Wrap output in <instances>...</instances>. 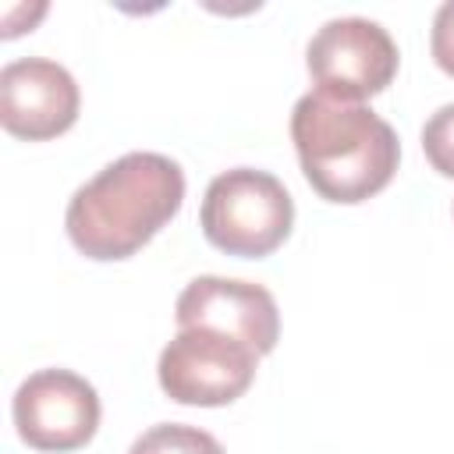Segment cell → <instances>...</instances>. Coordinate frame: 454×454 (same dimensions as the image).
Instances as JSON below:
<instances>
[{"mask_svg": "<svg viewBox=\"0 0 454 454\" xmlns=\"http://www.w3.org/2000/svg\"><path fill=\"white\" fill-rule=\"evenodd\" d=\"M429 50H433V60L443 74L454 78V0L440 4L436 14H433V32H429Z\"/></svg>", "mask_w": 454, "mask_h": 454, "instance_id": "11", "label": "cell"}, {"mask_svg": "<svg viewBox=\"0 0 454 454\" xmlns=\"http://www.w3.org/2000/svg\"><path fill=\"white\" fill-rule=\"evenodd\" d=\"M14 429L32 450L67 454L99 429V394L71 369H39L14 390Z\"/></svg>", "mask_w": 454, "mask_h": 454, "instance_id": "6", "label": "cell"}, {"mask_svg": "<svg viewBox=\"0 0 454 454\" xmlns=\"http://www.w3.org/2000/svg\"><path fill=\"white\" fill-rule=\"evenodd\" d=\"M82 92L71 71L50 57H21L0 71V124L28 142L64 135L78 121Z\"/></svg>", "mask_w": 454, "mask_h": 454, "instance_id": "7", "label": "cell"}, {"mask_svg": "<svg viewBox=\"0 0 454 454\" xmlns=\"http://www.w3.org/2000/svg\"><path fill=\"white\" fill-rule=\"evenodd\" d=\"M199 223L213 248L238 259H262L287 241L294 202L270 170L231 167L209 181Z\"/></svg>", "mask_w": 454, "mask_h": 454, "instance_id": "3", "label": "cell"}, {"mask_svg": "<svg viewBox=\"0 0 454 454\" xmlns=\"http://www.w3.org/2000/svg\"><path fill=\"white\" fill-rule=\"evenodd\" d=\"M422 149H426V160L433 163L436 174L454 177V103L440 106L422 124Z\"/></svg>", "mask_w": 454, "mask_h": 454, "instance_id": "10", "label": "cell"}, {"mask_svg": "<svg viewBox=\"0 0 454 454\" xmlns=\"http://www.w3.org/2000/svg\"><path fill=\"white\" fill-rule=\"evenodd\" d=\"M255 362L259 355L245 340L206 326H184L160 351L156 376L170 401L220 408L238 401L252 387Z\"/></svg>", "mask_w": 454, "mask_h": 454, "instance_id": "4", "label": "cell"}, {"mask_svg": "<svg viewBox=\"0 0 454 454\" xmlns=\"http://www.w3.org/2000/svg\"><path fill=\"white\" fill-rule=\"evenodd\" d=\"M291 142L305 181L340 206L383 192L397 170L401 142L394 128L365 103L326 92H305L291 110Z\"/></svg>", "mask_w": 454, "mask_h": 454, "instance_id": "2", "label": "cell"}, {"mask_svg": "<svg viewBox=\"0 0 454 454\" xmlns=\"http://www.w3.org/2000/svg\"><path fill=\"white\" fill-rule=\"evenodd\" d=\"M177 326H206L231 333L255 348V355H270L280 337V312L273 294L262 284L231 280V277H195L174 305Z\"/></svg>", "mask_w": 454, "mask_h": 454, "instance_id": "8", "label": "cell"}, {"mask_svg": "<svg viewBox=\"0 0 454 454\" xmlns=\"http://www.w3.org/2000/svg\"><path fill=\"white\" fill-rule=\"evenodd\" d=\"M397 43L380 21L330 18L309 39L305 64L319 92L362 103L383 92L397 74Z\"/></svg>", "mask_w": 454, "mask_h": 454, "instance_id": "5", "label": "cell"}, {"mask_svg": "<svg viewBox=\"0 0 454 454\" xmlns=\"http://www.w3.org/2000/svg\"><path fill=\"white\" fill-rule=\"evenodd\" d=\"M128 454H223L220 440L199 426H184V422H160L153 429H145Z\"/></svg>", "mask_w": 454, "mask_h": 454, "instance_id": "9", "label": "cell"}, {"mask_svg": "<svg viewBox=\"0 0 454 454\" xmlns=\"http://www.w3.org/2000/svg\"><path fill=\"white\" fill-rule=\"evenodd\" d=\"M184 202V174L163 153H124L85 181L64 213L71 245L96 262L135 255L174 220Z\"/></svg>", "mask_w": 454, "mask_h": 454, "instance_id": "1", "label": "cell"}]
</instances>
